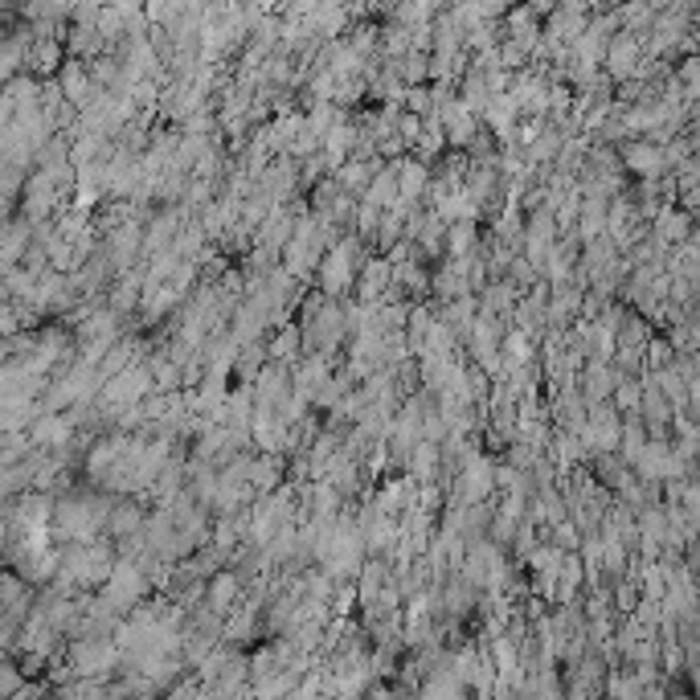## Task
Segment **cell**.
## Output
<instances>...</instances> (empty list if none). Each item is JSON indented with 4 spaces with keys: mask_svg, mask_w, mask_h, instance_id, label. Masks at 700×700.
<instances>
[{
    "mask_svg": "<svg viewBox=\"0 0 700 700\" xmlns=\"http://www.w3.org/2000/svg\"><path fill=\"white\" fill-rule=\"evenodd\" d=\"M360 258H365V250H360L357 234H341V238L328 246L324 258H320V267H316V274H320V295H324V299L336 304L341 295L353 291Z\"/></svg>",
    "mask_w": 700,
    "mask_h": 700,
    "instance_id": "6da1fadb",
    "label": "cell"
},
{
    "mask_svg": "<svg viewBox=\"0 0 700 700\" xmlns=\"http://www.w3.org/2000/svg\"><path fill=\"white\" fill-rule=\"evenodd\" d=\"M115 664H120L115 639H74L70 643V672L78 680H103Z\"/></svg>",
    "mask_w": 700,
    "mask_h": 700,
    "instance_id": "7a4b0ae2",
    "label": "cell"
},
{
    "mask_svg": "<svg viewBox=\"0 0 700 700\" xmlns=\"http://www.w3.org/2000/svg\"><path fill=\"white\" fill-rule=\"evenodd\" d=\"M495 492V463L488 455H467L455 471V504H488Z\"/></svg>",
    "mask_w": 700,
    "mask_h": 700,
    "instance_id": "3957f363",
    "label": "cell"
},
{
    "mask_svg": "<svg viewBox=\"0 0 700 700\" xmlns=\"http://www.w3.org/2000/svg\"><path fill=\"white\" fill-rule=\"evenodd\" d=\"M618 169H627L635 181H660V176H667L664 148H655L651 139H623V148H618Z\"/></svg>",
    "mask_w": 700,
    "mask_h": 700,
    "instance_id": "277c9868",
    "label": "cell"
},
{
    "mask_svg": "<svg viewBox=\"0 0 700 700\" xmlns=\"http://www.w3.org/2000/svg\"><path fill=\"white\" fill-rule=\"evenodd\" d=\"M357 295H360V304L365 308H377L381 299H385V291L393 287V271H390V262L381 255H365L360 258V267H357Z\"/></svg>",
    "mask_w": 700,
    "mask_h": 700,
    "instance_id": "5b68a950",
    "label": "cell"
},
{
    "mask_svg": "<svg viewBox=\"0 0 700 700\" xmlns=\"http://www.w3.org/2000/svg\"><path fill=\"white\" fill-rule=\"evenodd\" d=\"M144 529V504L139 500H111V513L103 520V537L107 541H132Z\"/></svg>",
    "mask_w": 700,
    "mask_h": 700,
    "instance_id": "8992f818",
    "label": "cell"
},
{
    "mask_svg": "<svg viewBox=\"0 0 700 700\" xmlns=\"http://www.w3.org/2000/svg\"><path fill=\"white\" fill-rule=\"evenodd\" d=\"M238 598H242L238 574H234V569H218V574H213V578L206 581V594H201V606H206V611H213V615L222 618V615H230V611L238 606Z\"/></svg>",
    "mask_w": 700,
    "mask_h": 700,
    "instance_id": "52a82bcc",
    "label": "cell"
},
{
    "mask_svg": "<svg viewBox=\"0 0 700 700\" xmlns=\"http://www.w3.org/2000/svg\"><path fill=\"white\" fill-rule=\"evenodd\" d=\"M393 172H397V201L418 206L430 188V169L427 164H418L414 156H402V160H393Z\"/></svg>",
    "mask_w": 700,
    "mask_h": 700,
    "instance_id": "ba28073f",
    "label": "cell"
},
{
    "mask_svg": "<svg viewBox=\"0 0 700 700\" xmlns=\"http://www.w3.org/2000/svg\"><path fill=\"white\" fill-rule=\"evenodd\" d=\"M381 169H385V160H381V156H373V160H344L341 169L332 172V185L341 188L344 197H360Z\"/></svg>",
    "mask_w": 700,
    "mask_h": 700,
    "instance_id": "9c48e42d",
    "label": "cell"
},
{
    "mask_svg": "<svg viewBox=\"0 0 700 700\" xmlns=\"http://www.w3.org/2000/svg\"><path fill=\"white\" fill-rule=\"evenodd\" d=\"M267 357H271V365L295 369L304 360V332H299V324H279V332L267 344Z\"/></svg>",
    "mask_w": 700,
    "mask_h": 700,
    "instance_id": "30bf717a",
    "label": "cell"
},
{
    "mask_svg": "<svg viewBox=\"0 0 700 700\" xmlns=\"http://www.w3.org/2000/svg\"><path fill=\"white\" fill-rule=\"evenodd\" d=\"M246 483H250L258 495H271L274 488L283 483V459H279V455H258V459H250Z\"/></svg>",
    "mask_w": 700,
    "mask_h": 700,
    "instance_id": "8fae6325",
    "label": "cell"
},
{
    "mask_svg": "<svg viewBox=\"0 0 700 700\" xmlns=\"http://www.w3.org/2000/svg\"><path fill=\"white\" fill-rule=\"evenodd\" d=\"M479 250V222H451L443 238V255L467 258Z\"/></svg>",
    "mask_w": 700,
    "mask_h": 700,
    "instance_id": "7c38bea8",
    "label": "cell"
},
{
    "mask_svg": "<svg viewBox=\"0 0 700 700\" xmlns=\"http://www.w3.org/2000/svg\"><path fill=\"white\" fill-rule=\"evenodd\" d=\"M611 594H615V611L623 618L627 615H635V611H639V602H643V594H639V586H635V581H615V590H611Z\"/></svg>",
    "mask_w": 700,
    "mask_h": 700,
    "instance_id": "4fadbf2b",
    "label": "cell"
}]
</instances>
